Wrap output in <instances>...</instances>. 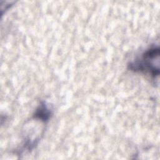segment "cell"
<instances>
[{"instance_id":"6da1fadb","label":"cell","mask_w":160,"mask_h":160,"mask_svg":"<svg viewBox=\"0 0 160 160\" xmlns=\"http://www.w3.org/2000/svg\"><path fill=\"white\" fill-rule=\"evenodd\" d=\"M159 47H153L147 50L139 61L131 63L130 68L134 71L148 73L152 78L156 79L159 76V64H156L155 61H159Z\"/></svg>"}]
</instances>
